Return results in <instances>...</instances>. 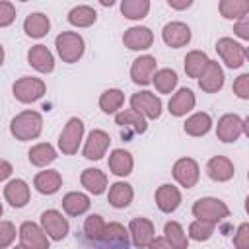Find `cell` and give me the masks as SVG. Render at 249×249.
<instances>
[{
	"label": "cell",
	"mask_w": 249,
	"mask_h": 249,
	"mask_svg": "<svg viewBox=\"0 0 249 249\" xmlns=\"http://www.w3.org/2000/svg\"><path fill=\"white\" fill-rule=\"evenodd\" d=\"M10 130L21 142L23 140H33L43 130V119L37 111H23V113H19L12 119Z\"/></svg>",
	"instance_id": "6da1fadb"
},
{
	"label": "cell",
	"mask_w": 249,
	"mask_h": 249,
	"mask_svg": "<svg viewBox=\"0 0 249 249\" xmlns=\"http://www.w3.org/2000/svg\"><path fill=\"white\" fill-rule=\"evenodd\" d=\"M193 214L196 220L200 222H208V224H218L220 220L230 216V208L226 206V202H222L220 198H198L193 204Z\"/></svg>",
	"instance_id": "7a4b0ae2"
},
{
	"label": "cell",
	"mask_w": 249,
	"mask_h": 249,
	"mask_svg": "<svg viewBox=\"0 0 249 249\" xmlns=\"http://www.w3.org/2000/svg\"><path fill=\"white\" fill-rule=\"evenodd\" d=\"M54 45H56L58 56L64 62H76L84 54V39L74 31H62L56 37Z\"/></svg>",
	"instance_id": "3957f363"
},
{
	"label": "cell",
	"mask_w": 249,
	"mask_h": 249,
	"mask_svg": "<svg viewBox=\"0 0 249 249\" xmlns=\"http://www.w3.org/2000/svg\"><path fill=\"white\" fill-rule=\"evenodd\" d=\"M12 89H14L16 99H19L21 103H33L45 95V82L39 78L25 76V78H19Z\"/></svg>",
	"instance_id": "277c9868"
},
{
	"label": "cell",
	"mask_w": 249,
	"mask_h": 249,
	"mask_svg": "<svg viewBox=\"0 0 249 249\" xmlns=\"http://www.w3.org/2000/svg\"><path fill=\"white\" fill-rule=\"evenodd\" d=\"M82 136H84V123L78 117H72L66 123L64 130L60 132V138H58V148L62 150V154H68V156L76 154Z\"/></svg>",
	"instance_id": "5b68a950"
},
{
	"label": "cell",
	"mask_w": 249,
	"mask_h": 249,
	"mask_svg": "<svg viewBox=\"0 0 249 249\" xmlns=\"http://www.w3.org/2000/svg\"><path fill=\"white\" fill-rule=\"evenodd\" d=\"M216 51H218V54L222 56V60H224L230 68H239V66H243L245 56H247L245 47H243L241 43H235V41L230 39V37L218 39Z\"/></svg>",
	"instance_id": "8992f818"
},
{
	"label": "cell",
	"mask_w": 249,
	"mask_h": 249,
	"mask_svg": "<svg viewBox=\"0 0 249 249\" xmlns=\"http://www.w3.org/2000/svg\"><path fill=\"white\" fill-rule=\"evenodd\" d=\"M243 132H247V126H245V121L239 119L237 115L233 113H228L224 115L220 121H218V126H216V134L222 142H235Z\"/></svg>",
	"instance_id": "52a82bcc"
},
{
	"label": "cell",
	"mask_w": 249,
	"mask_h": 249,
	"mask_svg": "<svg viewBox=\"0 0 249 249\" xmlns=\"http://www.w3.org/2000/svg\"><path fill=\"white\" fill-rule=\"evenodd\" d=\"M130 105L136 113L148 119H158L161 115V101L152 91H138L130 97Z\"/></svg>",
	"instance_id": "ba28073f"
},
{
	"label": "cell",
	"mask_w": 249,
	"mask_h": 249,
	"mask_svg": "<svg viewBox=\"0 0 249 249\" xmlns=\"http://www.w3.org/2000/svg\"><path fill=\"white\" fill-rule=\"evenodd\" d=\"M41 226H43V231L56 241L64 239L68 233V222L58 210H45L41 214Z\"/></svg>",
	"instance_id": "9c48e42d"
},
{
	"label": "cell",
	"mask_w": 249,
	"mask_h": 249,
	"mask_svg": "<svg viewBox=\"0 0 249 249\" xmlns=\"http://www.w3.org/2000/svg\"><path fill=\"white\" fill-rule=\"evenodd\" d=\"M198 175H200L198 163H196L195 160H191V158H181V160H177L175 165H173V177H175L177 183H179L181 187H185V189L195 187L196 181H198Z\"/></svg>",
	"instance_id": "30bf717a"
},
{
	"label": "cell",
	"mask_w": 249,
	"mask_h": 249,
	"mask_svg": "<svg viewBox=\"0 0 249 249\" xmlns=\"http://www.w3.org/2000/svg\"><path fill=\"white\" fill-rule=\"evenodd\" d=\"M19 239L25 249H49L47 233L33 222H23L19 228Z\"/></svg>",
	"instance_id": "8fae6325"
},
{
	"label": "cell",
	"mask_w": 249,
	"mask_h": 249,
	"mask_svg": "<svg viewBox=\"0 0 249 249\" xmlns=\"http://www.w3.org/2000/svg\"><path fill=\"white\" fill-rule=\"evenodd\" d=\"M128 235L134 247L144 249L154 239V224L148 218H134L128 224Z\"/></svg>",
	"instance_id": "7c38bea8"
},
{
	"label": "cell",
	"mask_w": 249,
	"mask_h": 249,
	"mask_svg": "<svg viewBox=\"0 0 249 249\" xmlns=\"http://www.w3.org/2000/svg\"><path fill=\"white\" fill-rule=\"evenodd\" d=\"M198 86L202 91L206 93H214L224 86V70L218 62L208 60L206 68L202 70V74L198 76Z\"/></svg>",
	"instance_id": "4fadbf2b"
},
{
	"label": "cell",
	"mask_w": 249,
	"mask_h": 249,
	"mask_svg": "<svg viewBox=\"0 0 249 249\" xmlns=\"http://www.w3.org/2000/svg\"><path fill=\"white\" fill-rule=\"evenodd\" d=\"M115 123L123 128V136H128V134H142L146 130V119L136 113L134 109H124L121 113H117L115 117Z\"/></svg>",
	"instance_id": "5bb4252c"
},
{
	"label": "cell",
	"mask_w": 249,
	"mask_h": 249,
	"mask_svg": "<svg viewBox=\"0 0 249 249\" xmlns=\"http://www.w3.org/2000/svg\"><path fill=\"white\" fill-rule=\"evenodd\" d=\"M161 37H163L165 45H169L173 49H179V47H185L191 41V29L183 21H169L161 31Z\"/></svg>",
	"instance_id": "9a60e30c"
},
{
	"label": "cell",
	"mask_w": 249,
	"mask_h": 249,
	"mask_svg": "<svg viewBox=\"0 0 249 249\" xmlns=\"http://www.w3.org/2000/svg\"><path fill=\"white\" fill-rule=\"evenodd\" d=\"M109 134L105 130H91L88 140H86V146H84V158L88 160H101L109 148Z\"/></svg>",
	"instance_id": "2e32d148"
},
{
	"label": "cell",
	"mask_w": 249,
	"mask_h": 249,
	"mask_svg": "<svg viewBox=\"0 0 249 249\" xmlns=\"http://www.w3.org/2000/svg\"><path fill=\"white\" fill-rule=\"evenodd\" d=\"M156 58L150 56V54H144V56H138L134 62H132V68H130V78L134 84H140V86H146L152 82V76L156 74Z\"/></svg>",
	"instance_id": "e0dca14e"
},
{
	"label": "cell",
	"mask_w": 249,
	"mask_h": 249,
	"mask_svg": "<svg viewBox=\"0 0 249 249\" xmlns=\"http://www.w3.org/2000/svg\"><path fill=\"white\" fill-rule=\"evenodd\" d=\"M152 41H154L152 31L148 27H142V25H136V27L126 29L124 35H123L124 47H128L132 51H144V49L152 47Z\"/></svg>",
	"instance_id": "ac0fdd59"
},
{
	"label": "cell",
	"mask_w": 249,
	"mask_h": 249,
	"mask_svg": "<svg viewBox=\"0 0 249 249\" xmlns=\"http://www.w3.org/2000/svg\"><path fill=\"white\" fill-rule=\"evenodd\" d=\"M206 173H208V177L214 179V181H230V179L233 177L235 169H233V163H231L228 158H224V156H214V158H210L208 163H206Z\"/></svg>",
	"instance_id": "d6986e66"
},
{
	"label": "cell",
	"mask_w": 249,
	"mask_h": 249,
	"mask_svg": "<svg viewBox=\"0 0 249 249\" xmlns=\"http://www.w3.org/2000/svg\"><path fill=\"white\" fill-rule=\"evenodd\" d=\"M4 196L14 208H21L29 200V187L23 179H14L4 187Z\"/></svg>",
	"instance_id": "ffe728a7"
},
{
	"label": "cell",
	"mask_w": 249,
	"mask_h": 249,
	"mask_svg": "<svg viewBox=\"0 0 249 249\" xmlns=\"http://www.w3.org/2000/svg\"><path fill=\"white\" fill-rule=\"evenodd\" d=\"M27 60L39 72H53V68H54V58H53L51 51L45 45L31 47L29 53H27Z\"/></svg>",
	"instance_id": "44dd1931"
},
{
	"label": "cell",
	"mask_w": 249,
	"mask_h": 249,
	"mask_svg": "<svg viewBox=\"0 0 249 249\" xmlns=\"http://www.w3.org/2000/svg\"><path fill=\"white\" fill-rule=\"evenodd\" d=\"M181 202V193L173 185H161L156 191V204L161 212H173Z\"/></svg>",
	"instance_id": "7402d4cb"
},
{
	"label": "cell",
	"mask_w": 249,
	"mask_h": 249,
	"mask_svg": "<svg viewBox=\"0 0 249 249\" xmlns=\"http://www.w3.org/2000/svg\"><path fill=\"white\" fill-rule=\"evenodd\" d=\"M195 107V93L189 88H181L171 99H169V113L175 117L187 115Z\"/></svg>",
	"instance_id": "603a6c76"
},
{
	"label": "cell",
	"mask_w": 249,
	"mask_h": 249,
	"mask_svg": "<svg viewBox=\"0 0 249 249\" xmlns=\"http://www.w3.org/2000/svg\"><path fill=\"white\" fill-rule=\"evenodd\" d=\"M33 185H35V189H37L39 193H43V195H53V193H56V191L60 189L62 177H60V173L54 171V169L41 171V173L35 175Z\"/></svg>",
	"instance_id": "cb8c5ba5"
},
{
	"label": "cell",
	"mask_w": 249,
	"mask_h": 249,
	"mask_svg": "<svg viewBox=\"0 0 249 249\" xmlns=\"http://www.w3.org/2000/svg\"><path fill=\"white\" fill-rule=\"evenodd\" d=\"M23 29H25V33L29 37L39 39V37H45L49 33L51 21H49V18L45 14H39V12L37 14H29L25 18V21H23Z\"/></svg>",
	"instance_id": "d4e9b609"
},
{
	"label": "cell",
	"mask_w": 249,
	"mask_h": 249,
	"mask_svg": "<svg viewBox=\"0 0 249 249\" xmlns=\"http://www.w3.org/2000/svg\"><path fill=\"white\" fill-rule=\"evenodd\" d=\"M132 165H134V161H132L130 152H126V150H113L111 152V156H109V167H111V171L115 175H119V177L128 175L132 171Z\"/></svg>",
	"instance_id": "484cf974"
},
{
	"label": "cell",
	"mask_w": 249,
	"mask_h": 249,
	"mask_svg": "<svg viewBox=\"0 0 249 249\" xmlns=\"http://www.w3.org/2000/svg\"><path fill=\"white\" fill-rule=\"evenodd\" d=\"M132 196H134V191L128 183L119 181V183L111 185V189H109V202L115 208H126L132 202Z\"/></svg>",
	"instance_id": "4316f807"
},
{
	"label": "cell",
	"mask_w": 249,
	"mask_h": 249,
	"mask_svg": "<svg viewBox=\"0 0 249 249\" xmlns=\"http://www.w3.org/2000/svg\"><path fill=\"white\" fill-rule=\"evenodd\" d=\"M80 181H82V185H84L89 193H93V195H101V193L105 191V187H107V177H105V173L99 171V169H93V167L84 169Z\"/></svg>",
	"instance_id": "83f0119b"
},
{
	"label": "cell",
	"mask_w": 249,
	"mask_h": 249,
	"mask_svg": "<svg viewBox=\"0 0 249 249\" xmlns=\"http://www.w3.org/2000/svg\"><path fill=\"white\" fill-rule=\"evenodd\" d=\"M89 196L84 195V193H68L64 198H62V208L66 214L70 216H80L84 214L88 208H89Z\"/></svg>",
	"instance_id": "f1b7e54d"
},
{
	"label": "cell",
	"mask_w": 249,
	"mask_h": 249,
	"mask_svg": "<svg viewBox=\"0 0 249 249\" xmlns=\"http://www.w3.org/2000/svg\"><path fill=\"white\" fill-rule=\"evenodd\" d=\"M212 126V119L208 113H195L185 121V132L189 136H204Z\"/></svg>",
	"instance_id": "f546056e"
},
{
	"label": "cell",
	"mask_w": 249,
	"mask_h": 249,
	"mask_svg": "<svg viewBox=\"0 0 249 249\" xmlns=\"http://www.w3.org/2000/svg\"><path fill=\"white\" fill-rule=\"evenodd\" d=\"M208 64V56L202 51H191L185 56V72L189 78H198Z\"/></svg>",
	"instance_id": "4dcf8cb0"
},
{
	"label": "cell",
	"mask_w": 249,
	"mask_h": 249,
	"mask_svg": "<svg viewBox=\"0 0 249 249\" xmlns=\"http://www.w3.org/2000/svg\"><path fill=\"white\" fill-rule=\"evenodd\" d=\"M54 160H56V152L47 142H41V144H37V146H33L29 150V161L33 165H37V167H43V165H47V163H51Z\"/></svg>",
	"instance_id": "1f68e13d"
},
{
	"label": "cell",
	"mask_w": 249,
	"mask_h": 249,
	"mask_svg": "<svg viewBox=\"0 0 249 249\" xmlns=\"http://www.w3.org/2000/svg\"><path fill=\"white\" fill-rule=\"evenodd\" d=\"M220 14L226 19H237V18H245L249 12V2L247 0H222L220 2Z\"/></svg>",
	"instance_id": "d6a6232c"
},
{
	"label": "cell",
	"mask_w": 249,
	"mask_h": 249,
	"mask_svg": "<svg viewBox=\"0 0 249 249\" xmlns=\"http://www.w3.org/2000/svg\"><path fill=\"white\" fill-rule=\"evenodd\" d=\"M95 18H97V14L91 6H76L68 12V21L76 27H88L95 21Z\"/></svg>",
	"instance_id": "836d02e7"
},
{
	"label": "cell",
	"mask_w": 249,
	"mask_h": 249,
	"mask_svg": "<svg viewBox=\"0 0 249 249\" xmlns=\"http://www.w3.org/2000/svg\"><path fill=\"white\" fill-rule=\"evenodd\" d=\"M128 231L117 224V222H111V224H105V230H103V235L99 241L103 243H117V245H128Z\"/></svg>",
	"instance_id": "e575fe53"
},
{
	"label": "cell",
	"mask_w": 249,
	"mask_h": 249,
	"mask_svg": "<svg viewBox=\"0 0 249 249\" xmlns=\"http://www.w3.org/2000/svg\"><path fill=\"white\" fill-rule=\"evenodd\" d=\"M163 233H165V241H167L173 249H187V247H189L187 235H185L183 228H181L177 222H167L165 228H163Z\"/></svg>",
	"instance_id": "d590c367"
},
{
	"label": "cell",
	"mask_w": 249,
	"mask_h": 249,
	"mask_svg": "<svg viewBox=\"0 0 249 249\" xmlns=\"http://www.w3.org/2000/svg\"><path fill=\"white\" fill-rule=\"evenodd\" d=\"M152 78H154L152 82L160 93H171V89L177 86V74L171 68H161Z\"/></svg>",
	"instance_id": "8d00e7d4"
},
{
	"label": "cell",
	"mask_w": 249,
	"mask_h": 249,
	"mask_svg": "<svg viewBox=\"0 0 249 249\" xmlns=\"http://www.w3.org/2000/svg\"><path fill=\"white\" fill-rule=\"evenodd\" d=\"M148 10H150L148 0H124L121 4V12L128 19H142V18H146Z\"/></svg>",
	"instance_id": "74e56055"
},
{
	"label": "cell",
	"mask_w": 249,
	"mask_h": 249,
	"mask_svg": "<svg viewBox=\"0 0 249 249\" xmlns=\"http://www.w3.org/2000/svg\"><path fill=\"white\" fill-rule=\"evenodd\" d=\"M124 101V93L121 89H107L99 97V107L103 113H115Z\"/></svg>",
	"instance_id": "f35d334b"
},
{
	"label": "cell",
	"mask_w": 249,
	"mask_h": 249,
	"mask_svg": "<svg viewBox=\"0 0 249 249\" xmlns=\"http://www.w3.org/2000/svg\"><path fill=\"white\" fill-rule=\"evenodd\" d=\"M103 230H105V222L99 214H91L86 218L84 222V235L88 241H99L101 235H103Z\"/></svg>",
	"instance_id": "ab89813d"
},
{
	"label": "cell",
	"mask_w": 249,
	"mask_h": 249,
	"mask_svg": "<svg viewBox=\"0 0 249 249\" xmlns=\"http://www.w3.org/2000/svg\"><path fill=\"white\" fill-rule=\"evenodd\" d=\"M212 233H214V224L195 220L189 226V237H193L195 241H206V239H210Z\"/></svg>",
	"instance_id": "60d3db41"
},
{
	"label": "cell",
	"mask_w": 249,
	"mask_h": 249,
	"mask_svg": "<svg viewBox=\"0 0 249 249\" xmlns=\"http://www.w3.org/2000/svg\"><path fill=\"white\" fill-rule=\"evenodd\" d=\"M16 239V228L12 222L0 220V249L8 247L12 241Z\"/></svg>",
	"instance_id": "b9f144b4"
},
{
	"label": "cell",
	"mask_w": 249,
	"mask_h": 249,
	"mask_svg": "<svg viewBox=\"0 0 249 249\" xmlns=\"http://www.w3.org/2000/svg\"><path fill=\"white\" fill-rule=\"evenodd\" d=\"M235 249H249V224H241L237 228V233L233 235Z\"/></svg>",
	"instance_id": "7bdbcfd3"
},
{
	"label": "cell",
	"mask_w": 249,
	"mask_h": 249,
	"mask_svg": "<svg viewBox=\"0 0 249 249\" xmlns=\"http://www.w3.org/2000/svg\"><path fill=\"white\" fill-rule=\"evenodd\" d=\"M16 19V8L10 2H0V27L10 25Z\"/></svg>",
	"instance_id": "ee69618b"
},
{
	"label": "cell",
	"mask_w": 249,
	"mask_h": 249,
	"mask_svg": "<svg viewBox=\"0 0 249 249\" xmlns=\"http://www.w3.org/2000/svg\"><path fill=\"white\" fill-rule=\"evenodd\" d=\"M233 93L241 99L249 97V74H241L235 82H233Z\"/></svg>",
	"instance_id": "f6af8a7d"
},
{
	"label": "cell",
	"mask_w": 249,
	"mask_h": 249,
	"mask_svg": "<svg viewBox=\"0 0 249 249\" xmlns=\"http://www.w3.org/2000/svg\"><path fill=\"white\" fill-rule=\"evenodd\" d=\"M233 31H235V35H239L241 39H249V18H247V16L241 18V21L235 23Z\"/></svg>",
	"instance_id": "bcb514c9"
},
{
	"label": "cell",
	"mask_w": 249,
	"mask_h": 249,
	"mask_svg": "<svg viewBox=\"0 0 249 249\" xmlns=\"http://www.w3.org/2000/svg\"><path fill=\"white\" fill-rule=\"evenodd\" d=\"M89 249H128V245H117V243H103V241H89Z\"/></svg>",
	"instance_id": "7dc6e473"
},
{
	"label": "cell",
	"mask_w": 249,
	"mask_h": 249,
	"mask_svg": "<svg viewBox=\"0 0 249 249\" xmlns=\"http://www.w3.org/2000/svg\"><path fill=\"white\" fill-rule=\"evenodd\" d=\"M146 249H173V247L165 241V237H154V239L148 243Z\"/></svg>",
	"instance_id": "c3c4849f"
},
{
	"label": "cell",
	"mask_w": 249,
	"mask_h": 249,
	"mask_svg": "<svg viewBox=\"0 0 249 249\" xmlns=\"http://www.w3.org/2000/svg\"><path fill=\"white\" fill-rule=\"evenodd\" d=\"M10 175H12V165L6 160H0V181L8 179Z\"/></svg>",
	"instance_id": "681fc988"
},
{
	"label": "cell",
	"mask_w": 249,
	"mask_h": 249,
	"mask_svg": "<svg viewBox=\"0 0 249 249\" xmlns=\"http://www.w3.org/2000/svg\"><path fill=\"white\" fill-rule=\"evenodd\" d=\"M167 4H169L171 8H175V10H185V8H189L193 2H191V0H167Z\"/></svg>",
	"instance_id": "f907efd6"
},
{
	"label": "cell",
	"mask_w": 249,
	"mask_h": 249,
	"mask_svg": "<svg viewBox=\"0 0 249 249\" xmlns=\"http://www.w3.org/2000/svg\"><path fill=\"white\" fill-rule=\"evenodd\" d=\"M2 62H4V49H2V45H0V66H2Z\"/></svg>",
	"instance_id": "816d5d0a"
},
{
	"label": "cell",
	"mask_w": 249,
	"mask_h": 249,
	"mask_svg": "<svg viewBox=\"0 0 249 249\" xmlns=\"http://www.w3.org/2000/svg\"><path fill=\"white\" fill-rule=\"evenodd\" d=\"M14 249H25V247H23V245H18V247H14Z\"/></svg>",
	"instance_id": "f5cc1de1"
},
{
	"label": "cell",
	"mask_w": 249,
	"mask_h": 249,
	"mask_svg": "<svg viewBox=\"0 0 249 249\" xmlns=\"http://www.w3.org/2000/svg\"><path fill=\"white\" fill-rule=\"evenodd\" d=\"M0 216H2V204H0Z\"/></svg>",
	"instance_id": "db71d44e"
}]
</instances>
